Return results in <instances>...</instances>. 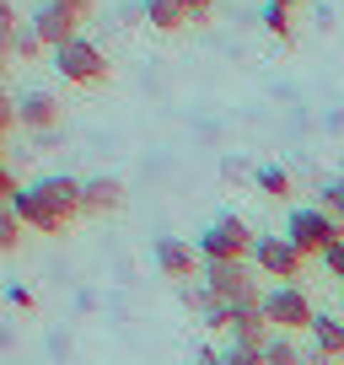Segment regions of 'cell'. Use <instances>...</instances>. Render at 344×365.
I'll return each instance as SVG.
<instances>
[{
    "mask_svg": "<svg viewBox=\"0 0 344 365\" xmlns=\"http://www.w3.org/2000/svg\"><path fill=\"white\" fill-rule=\"evenodd\" d=\"M6 210H11V215L22 220L27 231H38V237H59V231H65V220H59L54 210H49L44 199H38V188H33V182H22V188H16V194L6 199Z\"/></svg>",
    "mask_w": 344,
    "mask_h": 365,
    "instance_id": "cell-9",
    "label": "cell"
},
{
    "mask_svg": "<svg viewBox=\"0 0 344 365\" xmlns=\"http://www.w3.org/2000/svg\"><path fill=\"white\" fill-rule=\"evenodd\" d=\"M124 182L113 178V172H97V178H86V215H118L124 210Z\"/></svg>",
    "mask_w": 344,
    "mask_h": 365,
    "instance_id": "cell-12",
    "label": "cell"
},
{
    "mask_svg": "<svg viewBox=\"0 0 344 365\" xmlns=\"http://www.w3.org/2000/svg\"><path fill=\"white\" fill-rule=\"evenodd\" d=\"M140 11H146V22L156 27V33H183V27H188L183 0H146Z\"/></svg>",
    "mask_w": 344,
    "mask_h": 365,
    "instance_id": "cell-14",
    "label": "cell"
},
{
    "mask_svg": "<svg viewBox=\"0 0 344 365\" xmlns=\"http://www.w3.org/2000/svg\"><path fill=\"white\" fill-rule=\"evenodd\" d=\"M253 263H258V274H269V279H280V285H296V279H301V263H307V252H301L290 237H258V247H253Z\"/></svg>",
    "mask_w": 344,
    "mask_h": 365,
    "instance_id": "cell-7",
    "label": "cell"
},
{
    "mask_svg": "<svg viewBox=\"0 0 344 365\" xmlns=\"http://www.w3.org/2000/svg\"><path fill=\"white\" fill-rule=\"evenodd\" d=\"M33 27L49 48H65L70 38H81V16L59 11V6H33Z\"/></svg>",
    "mask_w": 344,
    "mask_h": 365,
    "instance_id": "cell-11",
    "label": "cell"
},
{
    "mask_svg": "<svg viewBox=\"0 0 344 365\" xmlns=\"http://www.w3.org/2000/svg\"><path fill=\"white\" fill-rule=\"evenodd\" d=\"M269 6H285V11H296V6H307V0H269Z\"/></svg>",
    "mask_w": 344,
    "mask_h": 365,
    "instance_id": "cell-27",
    "label": "cell"
},
{
    "mask_svg": "<svg viewBox=\"0 0 344 365\" xmlns=\"http://www.w3.org/2000/svg\"><path fill=\"white\" fill-rule=\"evenodd\" d=\"M6 296H11V307H22V312H33V307H38V301H33V290H27V285H11Z\"/></svg>",
    "mask_w": 344,
    "mask_h": 365,
    "instance_id": "cell-25",
    "label": "cell"
},
{
    "mask_svg": "<svg viewBox=\"0 0 344 365\" xmlns=\"http://www.w3.org/2000/svg\"><path fill=\"white\" fill-rule=\"evenodd\" d=\"M59 124V97L54 91H22L16 97V129H33V135H49V129Z\"/></svg>",
    "mask_w": 344,
    "mask_h": 365,
    "instance_id": "cell-10",
    "label": "cell"
},
{
    "mask_svg": "<svg viewBox=\"0 0 344 365\" xmlns=\"http://www.w3.org/2000/svg\"><path fill=\"white\" fill-rule=\"evenodd\" d=\"M264 360L269 365H307V354H301L296 333H275V339L264 344Z\"/></svg>",
    "mask_w": 344,
    "mask_h": 365,
    "instance_id": "cell-15",
    "label": "cell"
},
{
    "mask_svg": "<svg viewBox=\"0 0 344 365\" xmlns=\"http://www.w3.org/2000/svg\"><path fill=\"white\" fill-rule=\"evenodd\" d=\"M264 317H269L275 333H312L318 312H312V296L301 285H275L264 296Z\"/></svg>",
    "mask_w": 344,
    "mask_h": 365,
    "instance_id": "cell-5",
    "label": "cell"
},
{
    "mask_svg": "<svg viewBox=\"0 0 344 365\" xmlns=\"http://www.w3.org/2000/svg\"><path fill=\"white\" fill-rule=\"evenodd\" d=\"M323 269H328L333 279H339V285H344V242H333V247L323 252Z\"/></svg>",
    "mask_w": 344,
    "mask_h": 365,
    "instance_id": "cell-23",
    "label": "cell"
},
{
    "mask_svg": "<svg viewBox=\"0 0 344 365\" xmlns=\"http://www.w3.org/2000/svg\"><path fill=\"white\" fill-rule=\"evenodd\" d=\"M339 301H344V285H339Z\"/></svg>",
    "mask_w": 344,
    "mask_h": 365,
    "instance_id": "cell-28",
    "label": "cell"
},
{
    "mask_svg": "<svg viewBox=\"0 0 344 365\" xmlns=\"http://www.w3.org/2000/svg\"><path fill=\"white\" fill-rule=\"evenodd\" d=\"M151 258H156V269L167 274V279H194V274H205L199 242H183V237H161L156 247H151Z\"/></svg>",
    "mask_w": 344,
    "mask_h": 365,
    "instance_id": "cell-8",
    "label": "cell"
},
{
    "mask_svg": "<svg viewBox=\"0 0 344 365\" xmlns=\"http://www.w3.org/2000/svg\"><path fill=\"white\" fill-rule=\"evenodd\" d=\"M253 247H258V237L242 215H216L199 231V258L205 263H253Z\"/></svg>",
    "mask_w": 344,
    "mask_h": 365,
    "instance_id": "cell-1",
    "label": "cell"
},
{
    "mask_svg": "<svg viewBox=\"0 0 344 365\" xmlns=\"http://www.w3.org/2000/svg\"><path fill=\"white\" fill-rule=\"evenodd\" d=\"M199 365H221V349H199Z\"/></svg>",
    "mask_w": 344,
    "mask_h": 365,
    "instance_id": "cell-26",
    "label": "cell"
},
{
    "mask_svg": "<svg viewBox=\"0 0 344 365\" xmlns=\"http://www.w3.org/2000/svg\"><path fill=\"white\" fill-rule=\"evenodd\" d=\"M205 290L216 301H226V307H264L253 263H205Z\"/></svg>",
    "mask_w": 344,
    "mask_h": 365,
    "instance_id": "cell-4",
    "label": "cell"
},
{
    "mask_svg": "<svg viewBox=\"0 0 344 365\" xmlns=\"http://www.w3.org/2000/svg\"><path fill=\"white\" fill-rule=\"evenodd\" d=\"M6 48H11L16 59H38V54H44V38H38L33 22H22V27H11V33H6Z\"/></svg>",
    "mask_w": 344,
    "mask_h": 365,
    "instance_id": "cell-16",
    "label": "cell"
},
{
    "mask_svg": "<svg viewBox=\"0 0 344 365\" xmlns=\"http://www.w3.org/2000/svg\"><path fill=\"white\" fill-rule=\"evenodd\" d=\"M33 188H38V199H44V205L54 210V215L65 220V226L86 215V182H81V178H70V172H44V178H38Z\"/></svg>",
    "mask_w": 344,
    "mask_h": 365,
    "instance_id": "cell-6",
    "label": "cell"
},
{
    "mask_svg": "<svg viewBox=\"0 0 344 365\" xmlns=\"http://www.w3.org/2000/svg\"><path fill=\"white\" fill-rule=\"evenodd\" d=\"M54 70L70 86H103L108 81V54H103V43H92V38L81 33V38H70L65 48H54Z\"/></svg>",
    "mask_w": 344,
    "mask_h": 365,
    "instance_id": "cell-2",
    "label": "cell"
},
{
    "mask_svg": "<svg viewBox=\"0 0 344 365\" xmlns=\"http://www.w3.org/2000/svg\"><path fill=\"white\" fill-rule=\"evenodd\" d=\"M312 354H318L323 365L344 360V317H333V312H318V322H312Z\"/></svg>",
    "mask_w": 344,
    "mask_h": 365,
    "instance_id": "cell-13",
    "label": "cell"
},
{
    "mask_svg": "<svg viewBox=\"0 0 344 365\" xmlns=\"http://www.w3.org/2000/svg\"><path fill=\"white\" fill-rule=\"evenodd\" d=\"M318 210H323V215H333V220L344 226V178L323 182V194H318Z\"/></svg>",
    "mask_w": 344,
    "mask_h": 365,
    "instance_id": "cell-19",
    "label": "cell"
},
{
    "mask_svg": "<svg viewBox=\"0 0 344 365\" xmlns=\"http://www.w3.org/2000/svg\"><path fill=\"white\" fill-rule=\"evenodd\" d=\"M253 182H258V194H269V199H290V172L285 167H258Z\"/></svg>",
    "mask_w": 344,
    "mask_h": 365,
    "instance_id": "cell-17",
    "label": "cell"
},
{
    "mask_svg": "<svg viewBox=\"0 0 344 365\" xmlns=\"http://www.w3.org/2000/svg\"><path fill=\"white\" fill-rule=\"evenodd\" d=\"M221 349V365H269L264 349H248V344H216Z\"/></svg>",
    "mask_w": 344,
    "mask_h": 365,
    "instance_id": "cell-20",
    "label": "cell"
},
{
    "mask_svg": "<svg viewBox=\"0 0 344 365\" xmlns=\"http://www.w3.org/2000/svg\"><path fill=\"white\" fill-rule=\"evenodd\" d=\"M258 22H264V33H275L280 43H290V38H296V22H290V11H285V6H269V0H264Z\"/></svg>",
    "mask_w": 344,
    "mask_h": 365,
    "instance_id": "cell-18",
    "label": "cell"
},
{
    "mask_svg": "<svg viewBox=\"0 0 344 365\" xmlns=\"http://www.w3.org/2000/svg\"><path fill=\"white\" fill-rule=\"evenodd\" d=\"M183 11L194 27H210V16H216V0H183Z\"/></svg>",
    "mask_w": 344,
    "mask_h": 365,
    "instance_id": "cell-22",
    "label": "cell"
},
{
    "mask_svg": "<svg viewBox=\"0 0 344 365\" xmlns=\"http://www.w3.org/2000/svg\"><path fill=\"white\" fill-rule=\"evenodd\" d=\"M22 220H16L11 215V210H0V247H6V252H16V247H22Z\"/></svg>",
    "mask_w": 344,
    "mask_h": 365,
    "instance_id": "cell-21",
    "label": "cell"
},
{
    "mask_svg": "<svg viewBox=\"0 0 344 365\" xmlns=\"http://www.w3.org/2000/svg\"><path fill=\"white\" fill-rule=\"evenodd\" d=\"M285 237L296 242L307 258H323L333 242H344V226L333 215H323L318 205H307V210H290V215H285Z\"/></svg>",
    "mask_w": 344,
    "mask_h": 365,
    "instance_id": "cell-3",
    "label": "cell"
},
{
    "mask_svg": "<svg viewBox=\"0 0 344 365\" xmlns=\"http://www.w3.org/2000/svg\"><path fill=\"white\" fill-rule=\"evenodd\" d=\"M38 6H59V11L81 16V22H86V11H92V0H38Z\"/></svg>",
    "mask_w": 344,
    "mask_h": 365,
    "instance_id": "cell-24",
    "label": "cell"
}]
</instances>
